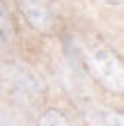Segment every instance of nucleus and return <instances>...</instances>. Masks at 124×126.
Listing matches in <instances>:
<instances>
[{
    "instance_id": "39448f33",
    "label": "nucleus",
    "mask_w": 124,
    "mask_h": 126,
    "mask_svg": "<svg viewBox=\"0 0 124 126\" xmlns=\"http://www.w3.org/2000/svg\"><path fill=\"white\" fill-rule=\"evenodd\" d=\"M16 46V25L7 5L0 0V50H12Z\"/></svg>"
},
{
    "instance_id": "423d86ee",
    "label": "nucleus",
    "mask_w": 124,
    "mask_h": 126,
    "mask_svg": "<svg viewBox=\"0 0 124 126\" xmlns=\"http://www.w3.org/2000/svg\"><path fill=\"white\" fill-rule=\"evenodd\" d=\"M39 126H71L69 117L57 108H48L44 110L41 117H39Z\"/></svg>"
},
{
    "instance_id": "20e7f679",
    "label": "nucleus",
    "mask_w": 124,
    "mask_h": 126,
    "mask_svg": "<svg viewBox=\"0 0 124 126\" xmlns=\"http://www.w3.org/2000/svg\"><path fill=\"white\" fill-rule=\"evenodd\" d=\"M78 108L85 126H124V117L120 110H113L94 101H83Z\"/></svg>"
},
{
    "instance_id": "f257e3e1",
    "label": "nucleus",
    "mask_w": 124,
    "mask_h": 126,
    "mask_svg": "<svg viewBox=\"0 0 124 126\" xmlns=\"http://www.w3.org/2000/svg\"><path fill=\"white\" fill-rule=\"evenodd\" d=\"M76 53L83 69L108 92L120 94L124 90V66L115 50L99 37L85 34L76 41Z\"/></svg>"
},
{
    "instance_id": "0eeeda50",
    "label": "nucleus",
    "mask_w": 124,
    "mask_h": 126,
    "mask_svg": "<svg viewBox=\"0 0 124 126\" xmlns=\"http://www.w3.org/2000/svg\"><path fill=\"white\" fill-rule=\"evenodd\" d=\"M104 2H108V5H122V0H104Z\"/></svg>"
},
{
    "instance_id": "7ed1b4c3",
    "label": "nucleus",
    "mask_w": 124,
    "mask_h": 126,
    "mask_svg": "<svg viewBox=\"0 0 124 126\" xmlns=\"http://www.w3.org/2000/svg\"><path fill=\"white\" fill-rule=\"evenodd\" d=\"M5 85L14 99H37L44 94L41 78H37L25 66H14L5 73Z\"/></svg>"
},
{
    "instance_id": "f03ea898",
    "label": "nucleus",
    "mask_w": 124,
    "mask_h": 126,
    "mask_svg": "<svg viewBox=\"0 0 124 126\" xmlns=\"http://www.w3.org/2000/svg\"><path fill=\"white\" fill-rule=\"evenodd\" d=\"M28 25L39 34H55L60 32V12L53 0H16Z\"/></svg>"
}]
</instances>
